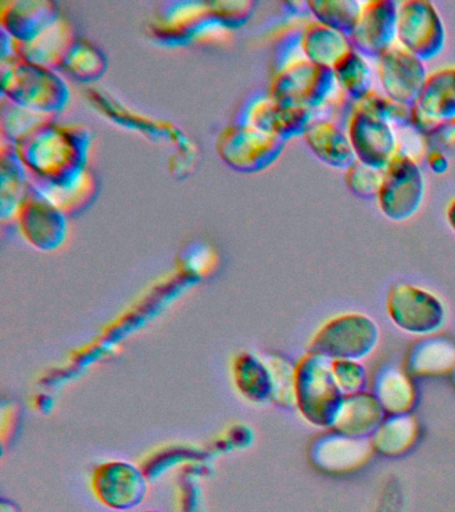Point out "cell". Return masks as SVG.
Here are the masks:
<instances>
[{"mask_svg":"<svg viewBox=\"0 0 455 512\" xmlns=\"http://www.w3.org/2000/svg\"><path fill=\"white\" fill-rule=\"evenodd\" d=\"M0 74L3 98L26 110L54 116L69 102V87L61 76L50 68L27 62L18 54L0 60Z\"/></svg>","mask_w":455,"mask_h":512,"instance_id":"cell-2","label":"cell"},{"mask_svg":"<svg viewBox=\"0 0 455 512\" xmlns=\"http://www.w3.org/2000/svg\"><path fill=\"white\" fill-rule=\"evenodd\" d=\"M285 140L257 128L231 123L219 134L218 155L227 166L238 172H261L281 156Z\"/></svg>","mask_w":455,"mask_h":512,"instance_id":"cell-9","label":"cell"},{"mask_svg":"<svg viewBox=\"0 0 455 512\" xmlns=\"http://www.w3.org/2000/svg\"><path fill=\"white\" fill-rule=\"evenodd\" d=\"M418 435L419 426L413 415H390L371 436L370 443L379 455L398 458L414 447Z\"/></svg>","mask_w":455,"mask_h":512,"instance_id":"cell-28","label":"cell"},{"mask_svg":"<svg viewBox=\"0 0 455 512\" xmlns=\"http://www.w3.org/2000/svg\"><path fill=\"white\" fill-rule=\"evenodd\" d=\"M398 4L395 0L362 3L357 26L350 35L354 50L367 59H379L397 44Z\"/></svg>","mask_w":455,"mask_h":512,"instance_id":"cell-16","label":"cell"},{"mask_svg":"<svg viewBox=\"0 0 455 512\" xmlns=\"http://www.w3.org/2000/svg\"><path fill=\"white\" fill-rule=\"evenodd\" d=\"M345 399L331 360L307 351L295 364V408L302 418L311 426L333 430Z\"/></svg>","mask_w":455,"mask_h":512,"instance_id":"cell-3","label":"cell"},{"mask_svg":"<svg viewBox=\"0 0 455 512\" xmlns=\"http://www.w3.org/2000/svg\"><path fill=\"white\" fill-rule=\"evenodd\" d=\"M381 339V328L374 318L363 312H343L327 319L315 331L310 352L334 360L362 362L374 354Z\"/></svg>","mask_w":455,"mask_h":512,"instance_id":"cell-5","label":"cell"},{"mask_svg":"<svg viewBox=\"0 0 455 512\" xmlns=\"http://www.w3.org/2000/svg\"><path fill=\"white\" fill-rule=\"evenodd\" d=\"M57 3L47 0H15L2 4L0 23L17 42H30L61 19Z\"/></svg>","mask_w":455,"mask_h":512,"instance_id":"cell-18","label":"cell"},{"mask_svg":"<svg viewBox=\"0 0 455 512\" xmlns=\"http://www.w3.org/2000/svg\"><path fill=\"white\" fill-rule=\"evenodd\" d=\"M446 220L447 224L451 228V231L455 232V198L451 199L446 207Z\"/></svg>","mask_w":455,"mask_h":512,"instance_id":"cell-40","label":"cell"},{"mask_svg":"<svg viewBox=\"0 0 455 512\" xmlns=\"http://www.w3.org/2000/svg\"><path fill=\"white\" fill-rule=\"evenodd\" d=\"M307 8L314 20L350 36L357 26L362 3L357 0H311Z\"/></svg>","mask_w":455,"mask_h":512,"instance_id":"cell-32","label":"cell"},{"mask_svg":"<svg viewBox=\"0 0 455 512\" xmlns=\"http://www.w3.org/2000/svg\"><path fill=\"white\" fill-rule=\"evenodd\" d=\"M13 143L31 182L66 187L86 170L89 134L83 128L55 123L53 116L38 120Z\"/></svg>","mask_w":455,"mask_h":512,"instance_id":"cell-1","label":"cell"},{"mask_svg":"<svg viewBox=\"0 0 455 512\" xmlns=\"http://www.w3.org/2000/svg\"><path fill=\"white\" fill-rule=\"evenodd\" d=\"M373 452L370 440L350 438L331 430L313 440L309 455L319 470L349 472L363 466Z\"/></svg>","mask_w":455,"mask_h":512,"instance_id":"cell-17","label":"cell"},{"mask_svg":"<svg viewBox=\"0 0 455 512\" xmlns=\"http://www.w3.org/2000/svg\"><path fill=\"white\" fill-rule=\"evenodd\" d=\"M265 359L273 372L274 403L285 408L295 407V364L279 355L266 356Z\"/></svg>","mask_w":455,"mask_h":512,"instance_id":"cell-34","label":"cell"},{"mask_svg":"<svg viewBox=\"0 0 455 512\" xmlns=\"http://www.w3.org/2000/svg\"><path fill=\"white\" fill-rule=\"evenodd\" d=\"M383 171L385 170H379L357 160L345 171L346 187L357 198L377 200L383 182Z\"/></svg>","mask_w":455,"mask_h":512,"instance_id":"cell-33","label":"cell"},{"mask_svg":"<svg viewBox=\"0 0 455 512\" xmlns=\"http://www.w3.org/2000/svg\"><path fill=\"white\" fill-rule=\"evenodd\" d=\"M386 418L373 392H359L346 396L333 430L350 438L370 440Z\"/></svg>","mask_w":455,"mask_h":512,"instance_id":"cell-21","label":"cell"},{"mask_svg":"<svg viewBox=\"0 0 455 512\" xmlns=\"http://www.w3.org/2000/svg\"><path fill=\"white\" fill-rule=\"evenodd\" d=\"M254 2H210L211 11L222 28H238L249 22L255 10Z\"/></svg>","mask_w":455,"mask_h":512,"instance_id":"cell-37","label":"cell"},{"mask_svg":"<svg viewBox=\"0 0 455 512\" xmlns=\"http://www.w3.org/2000/svg\"><path fill=\"white\" fill-rule=\"evenodd\" d=\"M31 183L65 216L82 214L97 198L99 190L98 179L87 168L70 186L57 187L50 184Z\"/></svg>","mask_w":455,"mask_h":512,"instance_id":"cell-29","label":"cell"},{"mask_svg":"<svg viewBox=\"0 0 455 512\" xmlns=\"http://www.w3.org/2000/svg\"><path fill=\"white\" fill-rule=\"evenodd\" d=\"M331 370H333L335 382L343 395L350 396L367 391L369 375H367L365 364L362 362L334 360L331 362Z\"/></svg>","mask_w":455,"mask_h":512,"instance_id":"cell-36","label":"cell"},{"mask_svg":"<svg viewBox=\"0 0 455 512\" xmlns=\"http://www.w3.org/2000/svg\"><path fill=\"white\" fill-rule=\"evenodd\" d=\"M414 107L435 123L455 122V66L429 72Z\"/></svg>","mask_w":455,"mask_h":512,"instance_id":"cell-25","label":"cell"},{"mask_svg":"<svg viewBox=\"0 0 455 512\" xmlns=\"http://www.w3.org/2000/svg\"><path fill=\"white\" fill-rule=\"evenodd\" d=\"M337 91L333 70L309 62L299 52L273 67L267 92L277 102L315 112L326 106Z\"/></svg>","mask_w":455,"mask_h":512,"instance_id":"cell-4","label":"cell"},{"mask_svg":"<svg viewBox=\"0 0 455 512\" xmlns=\"http://www.w3.org/2000/svg\"><path fill=\"white\" fill-rule=\"evenodd\" d=\"M355 104L366 108L367 111L373 112V114L385 119L386 122L393 124V126L410 127L411 110H413V107L403 106L401 103L394 102L393 99L387 98L381 91L374 90L361 102Z\"/></svg>","mask_w":455,"mask_h":512,"instance_id":"cell-35","label":"cell"},{"mask_svg":"<svg viewBox=\"0 0 455 512\" xmlns=\"http://www.w3.org/2000/svg\"><path fill=\"white\" fill-rule=\"evenodd\" d=\"M303 139L315 158L334 170L345 172L357 162L346 128L333 120L314 119Z\"/></svg>","mask_w":455,"mask_h":512,"instance_id":"cell-19","label":"cell"},{"mask_svg":"<svg viewBox=\"0 0 455 512\" xmlns=\"http://www.w3.org/2000/svg\"><path fill=\"white\" fill-rule=\"evenodd\" d=\"M371 392L387 416L410 414L417 403L413 379L397 366H385L378 370Z\"/></svg>","mask_w":455,"mask_h":512,"instance_id":"cell-26","label":"cell"},{"mask_svg":"<svg viewBox=\"0 0 455 512\" xmlns=\"http://www.w3.org/2000/svg\"><path fill=\"white\" fill-rule=\"evenodd\" d=\"M346 131L355 158L379 170H385L401 151L393 124L358 104L347 118Z\"/></svg>","mask_w":455,"mask_h":512,"instance_id":"cell-13","label":"cell"},{"mask_svg":"<svg viewBox=\"0 0 455 512\" xmlns=\"http://www.w3.org/2000/svg\"><path fill=\"white\" fill-rule=\"evenodd\" d=\"M299 46L303 58L317 66L333 68L353 50L350 36L313 20L301 30Z\"/></svg>","mask_w":455,"mask_h":512,"instance_id":"cell-22","label":"cell"},{"mask_svg":"<svg viewBox=\"0 0 455 512\" xmlns=\"http://www.w3.org/2000/svg\"><path fill=\"white\" fill-rule=\"evenodd\" d=\"M30 176L15 151L14 143L2 140L0 147V218L13 219L29 188Z\"/></svg>","mask_w":455,"mask_h":512,"instance_id":"cell-24","label":"cell"},{"mask_svg":"<svg viewBox=\"0 0 455 512\" xmlns=\"http://www.w3.org/2000/svg\"><path fill=\"white\" fill-rule=\"evenodd\" d=\"M426 179L421 164L405 151H399L383 171L377 204L386 219L403 223L413 219L425 202Z\"/></svg>","mask_w":455,"mask_h":512,"instance_id":"cell-7","label":"cell"},{"mask_svg":"<svg viewBox=\"0 0 455 512\" xmlns=\"http://www.w3.org/2000/svg\"><path fill=\"white\" fill-rule=\"evenodd\" d=\"M235 387L243 398L254 404L274 403L273 372L265 358L242 352L233 362Z\"/></svg>","mask_w":455,"mask_h":512,"instance_id":"cell-23","label":"cell"},{"mask_svg":"<svg viewBox=\"0 0 455 512\" xmlns=\"http://www.w3.org/2000/svg\"><path fill=\"white\" fill-rule=\"evenodd\" d=\"M338 90L353 100L361 102L374 91V70L369 59L357 50H351L343 56L333 68Z\"/></svg>","mask_w":455,"mask_h":512,"instance_id":"cell-30","label":"cell"},{"mask_svg":"<svg viewBox=\"0 0 455 512\" xmlns=\"http://www.w3.org/2000/svg\"><path fill=\"white\" fill-rule=\"evenodd\" d=\"M141 512H161V511L147 510V511H141Z\"/></svg>","mask_w":455,"mask_h":512,"instance_id":"cell-42","label":"cell"},{"mask_svg":"<svg viewBox=\"0 0 455 512\" xmlns=\"http://www.w3.org/2000/svg\"><path fill=\"white\" fill-rule=\"evenodd\" d=\"M407 371L418 376L453 374L455 344L437 335L418 340L407 356Z\"/></svg>","mask_w":455,"mask_h":512,"instance_id":"cell-27","label":"cell"},{"mask_svg":"<svg viewBox=\"0 0 455 512\" xmlns=\"http://www.w3.org/2000/svg\"><path fill=\"white\" fill-rule=\"evenodd\" d=\"M15 218L27 242L38 250L54 251L65 242L66 216L31 182Z\"/></svg>","mask_w":455,"mask_h":512,"instance_id":"cell-15","label":"cell"},{"mask_svg":"<svg viewBox=\"0 0 455 512\" xmlns=\"http://www.w3.org/2000/svg\"><path fill=\"white\" fill-rule=\"evenodd\" d=\"M426 163L435 175H445L450 170V159L446 152L430 150L426 156Z\"/></svg>","mask_w":455,"mask_h":512,"instance_id":"cell-39","label":"cell"},{"mask_svg":"<svg viewBox=\"0 0 455 512\" xmlns=\"http://www.w3.org/2000/svg\"><path fill=\"white\" fill-rule=\"evenodd\" d=\"M90 486L102 506L114 511H131L141 506L149 495V476L137 464L109 460L95 468Z\"/></svg>","mask_w":455,"mask_h":512,"instance_id":"cell-11","label":"cell"},{"mask_svg":"<svg viewBox=\"0 0 455 512\" xmlns=\"http://www.w3.org/2000/svg\"><path fill=\"white\" fill-rule=\"evenodd\" d=\"M423 139H425L430 150L443 152L455 150V122L439 123L438 126Z\"/></svg>","mask_w":455,"mask_h":512,"instance_id":"cell-38","label":"cell"},{"mask_svg":"<svg viewBox=\"0 0 455 512\" xmlns=\"http://www.w3.org/2000/svg\"><path fill=\"white\" fill-rule=\"evenodd\" d=\"M0 512H22L21 508L17 506L11 500L2 499V503H0Z\"/></svg>","mask_w":455,"mask_h":512,"instance_id":"cell-41","label":"cell"},{"mask_svg":"<svg viewBox=\"0 0 455 512\" xmlns=\"http://www.w3.org/2000/svg\"><path fill=\"white\" fill-rule=\"evenodd\" d=\"M106 68L105 55L93 44L77 38L66 56L62 71L67 72L79 82L89 83L101 79Z\"/></svg>","mask_w":455,"mask_h":512,"instance_id":"cell-31","label":"cell"},{"mask_svg":"<svg viewBox=\"0 0 455 512\" xmlns=\"http://www.w3.org/2000/svg\"><path fill=\"white\" fill-rule=\"evenodd\" d=\"M447 32L441 12L429 0L398 4L397 44L422 59H437L445 51Z\"/></svg>","mask_w":455,"mask_h":512,"instance_id":"cell-8","label":"cell"},{"mask_svg":"<svg viewBox=\"0 0 455 512\" xmlns=\"http://www.w3.org/2000/svg\"><path fill=\"white\" fill-rule=\"evenodd\" d=\"M77 38L70 23L61 18L49 30L42 32L30 42L22 43L15 40V52L27 62L53 71L62 70L66 56Z\"/></svg>","mask_w":455,"mask_h":512,"instance_id":"cell-20","label":"cell"},{"mask_svg":"<svg viewBox=\"0 0 455 512\" xmlns=\"http://www.w3.org/2000/svg\"><path fill=\"white\" fill-rule=\"evenodd\" d=\"M314 119L315 112L309 108L277 102L269 92H255L243 100L233 123L257 128L287 142L305 135Z\"/></svg>","mask_w":455,"mask_h":512,"instance_id":"cell-10","label":"cell"},{"mask_svg":"<svg viewBox=\"0 0 455 512\" xmlns=\"http://www.w3.org/2000/svg\"><path fill=\"white\" fill-rule=\"evenodd\" d=\"M222 28L215 20L210 3H163L150 20V36L162 46H183L214 30Z\"/></svg>","mask_w":455,"mask_h":512,"instance_id":"cell-12","label":"cell"},{"mask_svg":"<svg viewBox=\"0 0 455 512\" xmlns=\"http://www.w3.org/2000/svg\"><path fill=\"white\" fill-rule=\"evenodd\" d=\"M427 76L426 62L395 44L377 60V78L381 92L394 102L414 107Z\"/></svg>","mask_w":455,"mask_h":512,"instance_id":"cell-14","label":"cell"},{"mask_svg":"<svg viewBox=\"0 0 455 512\" xmlns=\"http://www.w3.org/2000/svg\"><path fill=\"white\" fill-rule=\"evenodd\" d=\"M386 311L398 330L422 338L437 335L447 322L443 300L417 284H393L387 292Z\"/></svg>","mask_w":455,"mask_h":512,"instance_id":"cell-6","label":"cell"},{"mask_svg":"<svg viewBox=\"0 0 455 512\" xmlns=\"http://www.w3.org/2000/svg\"><path fill=\"white\" fill-rule=\"evenodd\" d=\"M453 380H454V383H455V371L453 372Z\"/></svg>","mask_w":455,"mask_h":512,"instance_id":"cell-43","label":"cell"}]
</instances>
